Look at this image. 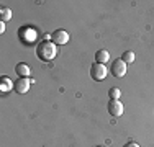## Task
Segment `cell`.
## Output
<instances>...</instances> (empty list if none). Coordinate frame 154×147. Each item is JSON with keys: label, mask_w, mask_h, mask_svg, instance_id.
<instances>
[{"label": "cell", "mask_w": 154, "mask_h": 147, "mask_svg": "<svg viewBox=\"0 0 154 147\" xmlns=\"http://www.w3.org/2000/svg\"><path fill=\"white\" fill-rule=\"evenodd\" d=\"M122 61L125 62V64H131V62H134V52L133 51H126V52L123 54Z\"/></svg>", "instance_id": "12"}, {"label": "cell", "mask_w": 154, "mask_h": 147, "mask_svg": "<svg viewBox=\"0 0 154 147\" xmlns=\"http://www.w3.org/2000/svg\"><path fill=\"white\" fill-rule=\"evenodd\" d=\"M0 16H2V21H8L10 18H12V10L2 7V8H0Z\"/></svg>", "instance_id": "11"}, {"label": "cell", "mask_w": 154, "mask_h": 147, "mask_svg": "<svg viewBox=\"0 0 154 147\" xmlns=\"http://www.w3.org/2000/svg\"><path fill=\"white\" fill-rule=\"evenodd\" d=\"M108 59H110V54H108V51H105V49L97 51V54H95V61H97V64H105Z\"/></svg>", "instance_id": "10"}, {"label": "cell", "mask_w": 154, "mask_h": 147, "mask_svg": "<svg viewBox=\"0 0 154 147\" xmlns=\"http://www.w3.org/2000/svg\"><path fill=\"white\" fill-rule=\"evenodd\" d=\"M95 147H103V146H95Z\"/></svg>", "instance_id": "16"}, {"label": "cell", "mask_w": 154, "mask_h": 147, "mask_svg": "<svg viewBox=\"0 0 154 147\" xmlns=\"http://www.w3.org/2000/svg\"><path fill=\"white\" fill-rule=\"evenodd\" d=\"M107 67H105V64H92V67H90V77L95 80V82H102V80L107 77Z\"/></svg>", "instance_id": "2"}, {"label": "cell", "mask_w": 154, "mask_h": 147, "mask_svg": "<svg viewBox=\"0 0 154 147\" xmlns=\"http://www.w3.org/2000/svg\"><path fill=\"white\" fill-rule=\"evenodd\" d=\"M15 70H17V74H18V77H20V79H28V75H30L31 69H30V65H28V64H23V62H20V64H17Z\"/></svg>", "instance_id": "8"}, {"label": "cell", "mask_w": 154, "mask_h": 147, "mask_svg": "<svg viewBox=\"0 0 154 147\" xmlns=\"http://www.w3.org/2000/svg\"><path fill=\"white\" fill-rule=\"evenodd\" d=\"M123 147H139V146L136 144V142H128V144H125Z\"/></svg>", "instance_id": "14"}, {"label": "cell", "mask_w": 154, "mask_h": 147, "mask_svg": "<svg viewBox=\"0 0 154 147\" xmlns=\"http://www.w3.org/2000/svg\"><path fill=\"white\" fill-rule=\"evenodd\" d=\"M31 83H33L31 79H18L15 82V85H13V90H15L18 95H23V93H26V92L30 90Z\"/></svg>", "instance_id": "5"}, {"label": "cell", "mask_w": 154, "mask_h": 147, "mask_svg": "<svg viewBox=\"0 0 154 147\" xmlns=\"http://www.w3.org/2000/svg\"><path fill=\"white\" fill-rule=\"evenodd\" d=\"M56 54H57L56 44L53 41H49L48 38L36 44V56H38V59H41L43 62L53 61V59L56 57Z\"/></svg>", "instance_id": "1"}, {"label": "cell", "mask_w": 154, "mask_h": 147, "mask_svg": "<svg viewBox=\"0 0 154 147\" xmlns=\"http://www.w3.org/2000/svg\"><path fill=\"white\" fill-rule=\"evenodd\" d=\"M5 31V21H0V33Z\"/></svg>", "instance_id": "15"}, {"label": "cell", "mask_w": 154, "mask_h": 147, "mask_svg": "<svg viewBox=\"0 0 154 147\" xmlns=\"http://www.w3.org/2000/svg\"><path fill=\"white\" fill-rule=\"evenodd\" d=\"M18 36H20L21 41H25L26 44H31V43L36 41V38H38V31L33 29V28H21Z\"/></svg>", "instance_id": "3"}, {"label": "cell", "mask_w": 154, "mask_h": 147, "mask_svg": "<svg viewBox=\"0 0 154 147\" xmlns=\"http://www.w3.org/2000/svg\"><path fill=\"white\" fill-rule=\"evenodd\" d=\"M126 64L122 61V59H115L112 64V74L115 77H118V79H122V77L126 75Z\"/></svg>", "instance_id": "4"}, {"label": "cell", "mask_w": 154, "mask_h": 147, "mask_svg": "<svg viewBox=\"0 0 154 147\" xmlns=\"http://www.w3.org/2000/svg\"><path fill=\"white\" fill-rule=\"evenodd\" d=\"M120 95H122V92H120V88H116V87H113V88H110V90H108L110 100H118Z\"/></svg>", "instance_id": "13"}, {"label": "cell", "mask_w": 154, "mask_h": 147, "mask_svg": "<svg viewBox=\"0 0 154 147\" xmlns=\"http://www.w3.org/2000/svg\"><path fill=\"white\" fill-rule=\"evenodd\" d=\"M13 85H15V82H13L10 77H5V75H3L2 79H0V92H2V93L10 92V90L13 88Z\"/></svg>", "instance_id": "9"}, {"label": "cell", "mask_w": 154, "mask_h": 147, "mask_svg": "<svg viewBox=\"0 0 154 147\" xmlns=\"http://www.w3.org/2000/svg\"><path fill=\"white\" fill-rule=\"evenodd\" d=\"M108 113L113 118H118L123 115V105L120 100H110L108 101Z\"/></svg>", "instance_id": "7"}, {"label": "cell", "mask_w": 154, "mask_h": 147, "mask_svg": "<svg viewBox=\"0 0 154 147\" xmlns=\"http://www.w3.org/2000/svg\"><path fill=\"white\" fill-rule=\"evenodd\" d=\"M51 41L54 44H67L69 43V33L64 31V29H56L51 34Z\"/></svg>", "instance_id": "6"}]
</instances>
